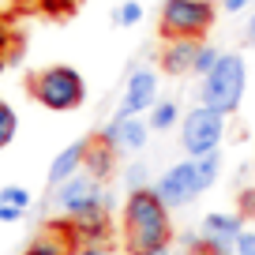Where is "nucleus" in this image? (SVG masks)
<instances>
[{"label":"nucleus","mask_w":255,"mask_h":255,"mask_svg":"<svg viewBox=\"0 0 255 255\" xmlns=\"http://www.w3.org/2000/svg\"><path fill=\"white\" fill-rule=\"evenodd\" d=\"M173 210L158 199L154 188L128 191L120 207V229H124V248L131 255H150L158 248L173 244Z\"/></svg>","instance_id":"obj_1"},{"label":"nucleus","mask_w":255,"mask_h":255,"mask_svg":"<svg viewBox=\"0 0 255 255\" xmlns=\"http://www.w3.org/2000/svg\"><path fill=\"white\" fill-rule=\"evenodd\" d=\"M30 98L49 113H75L87 105V79L72 64H49L26 79Z\"/></svg>","instance_id":"obj_2"},{"label":"nucleus","mask_w":255,"mask_h":255,"mask_svg":"<svg viewBox=\"0 0 255 255\" xmlns=\"http://www.w3.org/2000/svg\"><path fill=\"white\" fill-rule=\"evenodd\" d=\"M244 90H248V60L240 53H222L218 68L199 79V105L222 113V117H233L244 102Z\"/></svg>","instance_id":"obj_3"},{"label":"nucleus","mask_w":255,"mask_h":255,"mask_svg":"<svg viewBox=\"0 0 255 255\" xmlns=\"http://www.w3.org/2000/svg\"><path fill=\"white\" fill-rule=\"evenodd\" d=\"M214 19H218V4H214V0H161V8H158V34L165 41H173V38L207 41Z\"/></svg>","instance_id":"obj_4"},{"label":"nucleus","mask_w":255,"mask_h":255,"mask_svg":"<svg viewBox=\"0 0 255 255\" xmlns=\"http://www.w3.org/2000/svg\"><path fill=\"white\" fill-rule=\"evenodd\" d=\"M222 139H225V117L207 105H191L180 120V146L188 158H207V154L222 150Z\"/></svg>","instance_id":"obj_5"},{"label":"nucleus","mask_w":255,"mask_h":255,"mask_svg":"<svg viewBox=\"0 0 255 255\" xmlns=\"http://www.w3.org/2000/svg\"><path fill=\"white\" fill-rule=\"evenodd\" d=\"M150 188L158 191V199L165 203L169 210L191 207V203L207 191V188H203V180H199V165H195V158H184V161H176V165H169Z\"/></svg>","instance_id":"obj_6"},{"label":"nucleus","mask_w":255,"mask_h":255,"mask_svg":"<svg viewBox=\"0 0 255 255\" xmlns=\"http://www.w3.org/2000/svg\"><path fill=\"white\" fill-rule=\"evenodd\" d=\"M94 207H113V199H109V191H105V184L87 176V173H79L68 184L53 188V210L64 214V218H79Z\"/></svg>","instance_id":"obj_7"},{"label":"nucleus","mask_w":255,"mask_h":255,"mask_svg":"<svg viewBox=\"0 0 255 255\" xmlns=\"http://www.w3.org/2000/svg\"><path fill=\"white\" fill-rule=\"evenodd\" d=\"M248 218L240 210H210L199 222V252L195 255H233L237 252V240L244 233Z\"/></svg>","instance_id":"obj_8"},{"label":"nucleus","mask_w":255,"mask_h":255,"mask_svg":"<svg viewBox=\"0 0 255 255\" xmlns=\"http://www.w3.org/2000/svg\"><path fill=\"white\" fill-rule=\"evenodd\" d=\"M98 143L113 146L117 154H143L146 150V139H150V124H146L143 117H128V113H113L109 120H105L102 128H98Z\"/></svg>","instance_id":"obj_9"},{"label":"nucleus","mask_w":255,"mask_h":255,"mask_svg":"<svg viewBox=\"0 0 255 255\" xmlns=\"http://www.w3.org/2000/svg\"><path fill=\"white\" fill-rule=\"evenodd\" d=\"M161 102V90H158V72L154 68H146V64H139V68H131L124 79V90H120V113H128V117H143V113H150L154 105Z\"/></svg>","instance_id":"obj_10"},{"label":"nucleus","mask_w":255,"mask_h":255,"mask_svg":"<svg viewBox=\"0 0 255 255\" xmlns=\"http://www.w3.org/2000/svg\"><path fill=\"white\" fill-rule=\"evenodd\" d=\"M64 229H68V237H72V244H105L109 240V207H94L87 210V214L79 218H64Z\"/></svg>","instance_id":"obj_11"},{"label":"nucleus","mask_w":255,"mask_h":255,"mask_svg":"<svg viewBox=\"0 0 255 255\" xmlns=\"http://www.w3.org/2000/svg\"><path fill=\"white\" fill-rule=\"evenodd\" d=\"M87 146H90V139H75V143H68L53 161H49V173H45L49 188H60V184H68L72 176L83 173V165H87Z\"/></svg>","instance_id":"obj_12"},{"label":"nucleus","mask_w":255,"mask_h":255,"mask_svg":"<svg viewBox=\"0 0 255 255\" xmlns=\"http://www.w3.org/2000/svg\"><path fill=\"white\" fill-rule=\"evenodd\" d=\"M199 49H203V41H195V38H173V41H165V49H161V56H158L161 72H165V75H191Z\"/></svg>","instance_id":"obj_13"},{"label":"nucleus","mask_w":255,"mask_h":255,"mask_svg":"<svg viewBox=\"0 0 255 255\" xmlns=\"http://www.w3.org/2000/svg\"><path fill=\"white\" fill-rule=\"evenodd\" d=\"M68 252H75V244H72V237H68V229H64V222H60V229H41L38 237L26 244L23 255H68Z\"/></svg>","instance_id":"obj_14"},{"label":"nucleus","mask_w":255,"mask_h":255,"mask_svg":"<svg viewBox=\"0 0 255 255\" xmlns=\"http://www.w3.org/2000/svg\"><path fill=\"white\" fill-rule=\"evenodd\" d=\"M83 173L105 184L113 173H117V150H113V146H105V143H98V139H90V146H87V165H83Z\"/></svg>","instance_id":"obj_15"},{"label":"nucleus","mask_w":255,"mask_h":255,"mask_svg":"<svg viewBox=\"0 0 255 255\" xmlns=\"http://www.w3.org/2000/svg\"><path fill=\"white\" fill-rule=\"evenodd\" d=\"M180 120H184V113H180V105H176V98H161V102L154 105L150 113H146V124H150V131H173Z\"/></svg>","instance_id":"obj_16"},{"label":"nucleus","mask_w":255,"mask_h":255,"mask_svg":"<svg viewBox=\"0 0 255 255\" xmlns=\"http://www.w3.org/2000/svg\"><path fill=\"white\" fill-rule=\"evenodd\" d=\"M15 135H19V113L0 98V150H8L15 143Z\"/></svg>","instance_id":"obj_17"},{"label":"nucleus","mask_w":255,"mask_h":255,"mask_svg":"<svg viewBox=\"0 0 255 255\" xmlns=\"http://www.w3.org/2000/svg\"><path fill=\"white\" fill-rule=\"evenodd\" d=\"M113 23H117L120 30L139 26V23H143V4H139V0H120L117 8H113Z\"/></svg>","instance_id":"obj_18"},{"label":"nucleus","mask_w":255,"mask_h":255,"mask_svg":"<svg viewBox=\"0 0 255 255\" xmlns=\"http://www.w3.org/2000/svg\"><path fill=\"white\" fill-rule=\"evenodd\" d=\"M0 207L30 210V207H34V191H30V188H23V184H4V188H0Z\"/></svg>","instance_id":"obj_19"},{"label":"nucleus","mask_w":255,"mask_h":255,"mask_svg":"<svg viewBox=\"0 0 255 255\" xmlns=\"http://www.w3.org/2000/svg\"><path fill=\"white\" fill-rule=\"evenodd\" d=\"M218 60H222V49H218V45H210V41H203V49H199V56H195V68H191V75L207 79V75L218 68Z\"/></svg>","instance_id":"obj_20"},{"label":"nucleus","mask_w":255,"mask_h":255,"mask_svg":"<svg viewBox=\"0 0 255 255\" xmlns=\"http://www.w3.org/2000/svg\"><path fill=\"white\" fill-rule=\"evenodd\" d=\"M195 165H199V180H203V188H214L218 176H222V150L207 154V158H195Z\"/></svg>","instance_id":"obj_21"},{"label":"nucleus","mask_w":255,"mask_h":255,"mask_svg":"<svg viewBox=\"0 0 255 255\" xmlns=\"http://www.w3.org/2000/svg\"><path fill=\"white\" fill-rule=\"evenodd\" d=\"M124 184H128V191L150 188V169H146V161H131V165L124 169Z\"/></svg>","instance_id":"obj_22"},{"label":"nucleus","mask_w":255,"mask_h":255,"mask_svg":"<svg viewBox=\"0 0 255 255\" xmlns=\"http://www.w3.org/2000/svg\"><path fill=\"white\" fill-rule=\"evenodd\" d=\"M38 8H41V15H49V19H68V15H75L79 0H41Z\"/></svg>","instance_id":"obj_23"},{"label":"nucleus","mask_w":255,"mask_h":255,"mask_svg":"<svg viewBox=\"0 0 255 255\" xmlns=\"http://www.w3.org/2000/svg\"><path fill=\"white\" fill-rule=\"evenodd\" d=\"M19 45H23V41H19V34H15V30H11V23H8V19H0V56L15 53Z\"/></svg>","instance_id":"obj_24"},{"label":"nucleus","mask_w":255,"mask_h":255,"mask_svg":"<svg viewBox=\"0 0 255 255\" xmlns=\"http://www.w3.org/2000/svg\"><path fill=\"white\" fill-rule=\"evenodd\" d=\"M237 210L244 218H255V188H240V195H237Z\"/></svg>","instance_id":"obj_25"},{"label":"nucleus","mask_w":255,"mask_h":255,"mask_svg":"<svg viewBox=\"0 0 255 255\" xmlns=\"http://www.w3.org/2000/svg\"><path fill=\"white\" fill-rule=\"evenodd\" d=\"M233 255H255V229H244L237 240V252Z\"/></svg>","instance_id":"obj_26"},{"label":"nucleus","mask_w":255,"mask_h":255,"mask_svg":"<svg viewBox=\"0 0 255 255\" xmlns=\"http://www.w3.org/2000/svg\"><path fill=\"white\" fill-rule=\"evenodd\" d=\"M255 0H222V11H229V15H240V11H252Z\"/></svg>","instance_id":"obj_27"},{"label":"nucleus","mask_w":255,"mask_h":255,"mask_svg":"<svg viewBox=\"0 0 255 255\" xmlns=\"http://www.w3.org/2000/svg\"><path fill=\"white\" fill-rule=\"evenodd\" d=\"M26 218V210H19V207H0V222L4 225H15V222H23Z\"/></svg>","instance_id":"obj_28"},{"label":"nucleus","mask_w":255,"mask_h":255,"mask_svg":"<svg viewBox=\"0 0 255 255\" xmlns=\"http://www.w3.org/2000/svg\"><path fill=\"white\" fill-rule=\"evenodd\" d=\"M72 255H113V252H109L105 244H79Z\"/></svg>","instance_id":"obj_29"},{"label":"nucleus","mask_w":255,"mask_h":255,"mask_svg":"<svg viewBox=\"0 0 255 255\" xmlns=\"http://www.w3.org/2000/svg\"><path fill=\"white\" fill-rule=\"evenodd\" d=\"M244 45H255V8L248 15V26H244Z\"/></svg>","instance_id":"obj_30"},{"label":"nucleus","mask_w":255,"mask_h":255,"mask_svg":"<svg viewBox=\"0 0 255 255\" xmlns=\"http://www.w3.org/2000/svg\"><path fill=\"white\" fill-rule=\"evenodd\" d=\"M150 255H188L180 244H165V248H158V252H150Z\"/></svg>","instance_id":"obj_31"},{"label":"nucleus","mask_w":255,"mask_h":255,"mask_svg":"<svg viewBox=\"0 0 255 255\" xmlns=\"http://www.w3.org/2000/svg\"><path fill=\"white\" fill-rule=\"evenodd\" d=\"M11 4H19V8H38L41 0H11Z\"/></svg>","instance_id":"obj_32"},{"label":"nucleus","mask_w":255,"mask_h":255,"mask_svg":"<svg viewBox=\"0 0 255 255\" xmlns=\"http://www.w3.org/2000/svg\"><path fill=\"white\" fill-rule=\"evenodd\" d=\"M8 72V56H0V75Z\"/></svg>","instance_id":"obj_33"}]
</instances>
